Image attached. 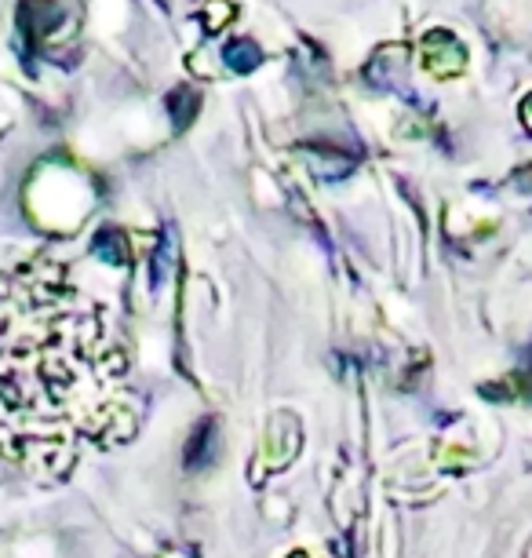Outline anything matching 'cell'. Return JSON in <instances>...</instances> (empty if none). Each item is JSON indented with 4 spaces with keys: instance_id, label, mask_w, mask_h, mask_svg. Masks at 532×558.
<instances>
[{
    "instance_id": "1",
    "label": "cell",
    "mask_w": 532,
    "mask_h": 558,
    "mask_svg": "<svg viewBox=\"0 0 532 558\" xmlns=\"http://www.w3.org/2000/svg\"><path fill=\"white\" fill-rule=\"evenodd\" d=\"M219 453V424L215 420H205V424H197V431L190 434V442H186V471H201L208 467Z\"/></svg>"
},
{
    "instance_id": "2",
    "label": "cell",
    "mask_w": 532,
    "mask_h": 558,
    "mask_svg": "<svg viewBox=\"0 0 532 558\" xmlns=\"http://www.w3.org/2000/svg\"><path fill=\"white\" fill-rule=\"evenodd\" d=\"M92 248L106 259V263H128V241H124V234L117 227L99 230L95 241H92Z\"/></svg>"
},
{
    "instance_id": "3",
    "label": "cell",
    "mask_w": 532,
    "mask_h": 558,
    "mask_svg": "<svg viewBox=\"0 0 532 558\" xmlns=\"http://www.w3.org/2000/svg\"><path fill=\"white\" fill-rule=\"evenodd\" d=\"M226 66L237 73H252L263 62V52H259L256 44L252 41H234V44H226V52H223Z\"/></svg>"
},
{
    "instance_id": "4",
    "label": "cell",
    "mask_w": 532,
    "mask_h": 558,
    "mask_svg": "<svg viewBox=\"0 0 532 558\" xmlns=\"http://www.w3.org/2000/svg\"><path fill=\"white\" fill-rule=\"evenodd\" d=\"M288 558H307V551H296V555H288Z\"/></svg>"
}]
</instances>
